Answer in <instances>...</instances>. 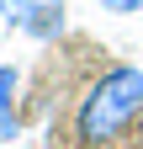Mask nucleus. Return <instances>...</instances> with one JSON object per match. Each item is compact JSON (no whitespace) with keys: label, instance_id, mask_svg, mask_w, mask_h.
<instances>
[{"label":"nucleus","instance_id":"obj_4","mask_svg":"<svg viewBox=\"0 0 143 149\" xmlns=\"http://www.w3.org/2000/svg\"><path fill=\"white\" fill-rule=\"evenodd\" d=\"M143 0H101V11H117V16H133Z\"/></svg>","mask_w":143,"mask_h":149},{"label":"nucleus","instance_id":"obj_1","mask_svg":"<svg viewBox=\"0 0 143 149\" xmlns=\"http://www.w3.org/2000/svg\"><path fill=\"white\" fill-rule=\"evenodd\" d=\"M138 112H143V69L138 64H111L90 91H85L74 128H80L85 144H111Z\"/></svg>","mask_w":143,"mask_h":149},{"label":"nucleus","instance_id":"obj_3","mask_svg":"<svg viewBox=\"0 0 143 149\" xmlns=\"http://www.w3.org/2000/svg\"><path fill=\"white\" fill-rule=\"evenodd\" d=\"M11 101H16V69L0 64V139H16V112H11Z\"/></svg>","mask_w":143,"mask_h":149},{"label":"nucleus","instance_id":"obj_2","mask_svg":"<svg viewBox=\"0 0 143 149\" xmlns=\"http://www.w3.org/2000/svg\"><path fill=\"white\" fill-rule=\"evenodd\" d=\"M0 16L37 43H53L64 32V0H0Z\"/></svg>","mask_w":143,"mask_h":149}]
</instances>
